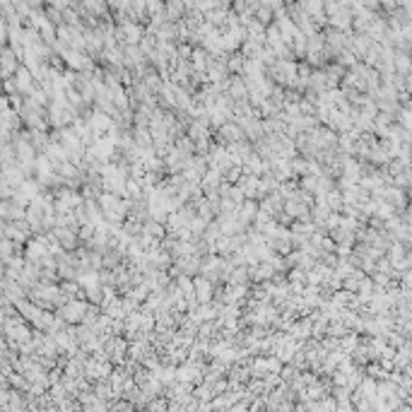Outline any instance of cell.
<instances>
[{"mask_svg": "<svg viewBox=\"0 0 412 412\" xmlns=\"http://www.w3.org/2000/svg\"><path fill=\"white\" fill-rule=\"evenodd\" d=\"M87 313H89V306L82 299H68L61 306V311H58V316H63L68 323H82Z\"/></svg>", "mask_w": 412, "mask_h": 412, "instance_id": "obj_1", "label": "cell"}, {"mask_svg": "<svg viewBox=\"0 0 412 412\" xmlns=\"http://www.w3.org/2000/svg\"><path fill=\"white\" fill-rule=\"evenodd\" d=\"M145 231L147 234H152V237H157V239H164V227L157 222H147L145 224Z\"/></svg>", "mask_w": 412, "mask_h": 412, "instance_id": "obj_3", "label": "cell"}, {"mask_svg": "<svg viewBox=\"0 0 412 412\" xmlns=\"http://www.w3.org/2000/svg\"><path fill=\"white\" fill-rule=\"evenodd\" d=\"M179 379H181L183 383H198L200 366H183V369H179Z\"/></svg>", "mask_w": 412, "mask_h": 412, "instance_id": "obj_2", "label": "cell"}]
</instances>
